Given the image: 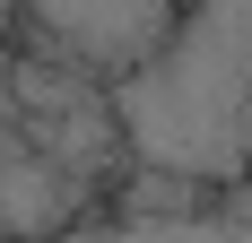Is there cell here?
<instances>
[{"label":"cell","mask_w":252,"mask_h":243,"mask_svg":"<svg viewBox=\"0 0 252 243\" xmlns=\"http://www.w3.org/2000/svg\"><path fill=\"white\" fill-rule=\"evenodd\" d=\"M113 139L139 174L191 191L252 182V0H191L183 26L104 87Z\"/></svg>","instance_id":"obj_1"},{"label":"cell","mask_w":252,"mask_h":243,"mask_svg":"<svg viewBox=\"0 0 252 243\" xmlns=\"http://www.w3.org/2000/svg\"><path fill=\"white\" fill-rule=\"evenodd\" d=\"M35 243H252V182L209 209H174V217H78L61 235H35Z\"/></svg>","instance_id":"obj_3"},{"label":"cell","mask_w":252,"mask_h":243,"mask_svg":"<svg viewBox=\"0 0 252 243\" xmlns=\"http://www.w3.org/2000/svg\"><path fill=\"white\" fill-rule=\"evenodd\" d=\"M18 9L35 18V35H44V52L61 70H78V78H130L183 26L191 0H18Z\"/></svg>","instance_id":"obj_2"}]
</instances>
